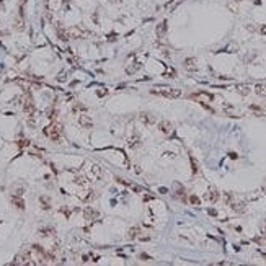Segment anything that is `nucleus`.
Returning <instances> with one entry per match:
<instances>
[{
  "label": "nucleus",
  "instance_id": "f257e3e1",
  "mask_svg": "<svg viewBox=\"0 0 266 266\" xmlns=\"http://www.w3.org/2000/svg\"><path fill=\"white\" fill-rule=\"evenodd\" d=\"M44 134L49 137L51 141L59 142L60 141V134H62V126L60 124H51L47 127H44Z\"/></svg>",
  "mask_w": 266,
  "mask_h": 266
},
{
  "label": "nucleus",
  "instance_id": "f03ea898",
  "mask_svg": "<svg viewBox=\"0 0 266 266\" xmlns=\"http://www.w3.org/2000/svg\"><path fill=\"white\" fill-rule=\"evenodd\" d=\"M150 93L154 95H160L165 98H180L181 96V90L178 88H163V90H150Z\"/></svg>",
  "mask_w": 266,
  "mask_h": 266
},
{
  "label": "nucleus",
  "instance_id": "7ed1b4c3",
  "mask_svg": "<svg viewBox=\"0 0 266 266\" xmlns=\"http://www.w3.org/2000/svg\"><path fill=\"white\" fill-rule=\"evenodd\" d=\"M190 98L198 101V103H201V105H206V103H211L214 100V95L212 93H207V91H198V93H193Z\"/></svg>",
  "mask_w": 266,
  "mask_h": 266
},
{
  "label": "nucleus",
  "instance_id": "20e7f679",
  "mask_svg": "<svg viewBox=\"0 0 266 266\" xmlns=\"http://www.w3.org/2000/svg\"><path fill=\"white\" fill-rule=\"evenodd\" d=\"M23 110L26 114H30V118L35 114V101H33V96L30 91H26L25 98H23Z\"/></svg>",
  "mask_w": 266,
  "mask_h": 266
},
{
  "label": "nucleus",
  "instance_id": "39448f33",
  "mask_svg": "<svg viewBox=\"0 0 266 266\" xmlns=\"http://www.w3.org/2000/svg\"><path fill=\"white\" fill-rule=\"evenodd\" d=\"M67 33H69V38H74V39H82V38H85V35H88V31H85L83 28H80V26L69 28Z\"/></svg>",
  "mask_w": 266,
  "mask_h": 266
},
{
  "label": "nucleus",
  "instance_id": "423d86ee",
  "mask_svg": "<svg viewBox=\"0 0 266 266\" xmlns=\"http://www.w3.org/2000/svg\"><path fill=\"white\" fill-rule=\"evenodd\" d=\"M158 129H160L162 134H165V136H170L171 132H173V126H171L170 121L163 119V121H160V123H158Z\"/></svg>",
  "mask_w": 266,
  "mask_h": 266
},
{
  "label": "nucleus",
  "instance_id": "0eeeda50",
  "mask_svg": "<svg viewBox=\"0 0 266 266\" xmlns=\"http://www.w3.org/2000/svg\"><path fill=\"white\" fill-rule=\"evenodd\" d=\"M79 124L83 127V129H90L91 126H93V121H91V118L87 113H83V114L79 116Z\"/></svg>",
  "mask_w": 266,
  "mask_h": 266
},
{
  "label": "nucleus",
  "instance_id": "6e6552de",
  "mask_svg": "<svg viewBox=\"0 0 266 266\" xmlns=\"http://www.w3.org/2000/svg\"><path fill=\"white\" fill-rule=\"evenodd\" d=\"M83 216H85L87 221H95V219L100 217V212L96 211V209H93V207H85L83 209Z\"/></svg>",
  "mask_w": 266,
  "mask_h": 266
},
{
  "label": "nucleus",
  "instance_id": "1a4fd4ad",
  "mask_svg": "<svg viewBox=\"0 0 266 266\" xmlns=\"http://www.w3.org/2000/svg\"><path fill=\"white\" fill-rule=\"evenodd\" d=\"M219 198H221V194H219V191H217L216 188L207 190V193L204 194V199H206V201H211V202H216Z\"/></svg>",
  "mask_w": 266,
  "mask_h": 266
},
{
  "label": "nucleus",
  "instance_id": "9d476101",
  "mask_svg": "<svg viewBox=\"0 0 266 266\" xmlns=\"http://www.w3.org/2000/svg\"><path fill=\"white\" fill-rule=\"evenodd\" d=\"M12 204H13L16 209H20V211H23V209H25V201L21 199L20 194H13V196H12Z\"/></svg>",
  "mask_w": 266,
  "mask_h": 266
},
{
  "label": "nucleus",
  "instance_id": "9b49d317",
  "mask_svg": "<svg viewBox=\"0 0 266 266\" xmlns=\"http://www.w3.org/2000/svg\"><path fill=\"white\" fill-rule=\"evenodd\" d=\"M183 65H185V69H186V70H190V72H194L196 69H198V65H196V59H194V57H188V59H185Z\"/></svg>",
  "mask_w": 266,
  "mask_h": 266
},
{
  "label": "nucleus",
  "instance_id": "f8f14e48",
  "mask_svg": "<svg viewBox=\"0 0 266 266\" xmlns=\"http://www.w3.org/2000/svg\"><path fill=\"white\" fill-rule=\"evenodd\" d=\"M139 119H141L146 126H152L155 123V118L152 114H149V113H141V114H139Z\"/></svg>",
  "mask_w": 266,
  "mask_h": 266
},
{
  "label": "nucleus",
  "instance_id": "ddd939ff",
  "mask_svg": "<svg viewBox=\"0 0 266 266\" xmlns=\"http://www.w3.org/2000/svg\"><path fill=\"white\" fill-rule=\"evenodd\" d=\"M56 33H57V38H59L60 41H69L70 38H69V33H67V30H64L62 26H56Z\"/></svg>",
  "mask_w": 266,
  "mask_h": 266
},
{
  "label": "nucleus",
  "instance_id": "4468645a",
  "mask_svg": "<svg viewBox=\"0 0 266 266\" xmlns=\"http://www.w3.org/2000/svg\"><path fill=\"white\" fill-rule=\"evenodd\" d=\"M127 146H129L131 149H137V147L141 146V137L139 136H131L129 139H127Z\"/></svg>",
  "mask_w": 266,
  "mask_h": 266
},
{
  "label": "nucleus",
  "instance_id": "2eb2a0df",
  "mask_svg": "<svg viewBox=\"0 0 266 266\" xmlns=\"http://www.w3.org/2000/svg\"><path fill=\"white\" fill-rule=\"evenodd\" d=\"M155 33H157V36H158V38H163V36H165V33H167V21H162V23H158V25H157Z\"/></svg>",
  "mask_w": 266,
  "mask_h": 266
},
{
  "label": "nucleus",
  "instance_id": "dca6fc26",
  "mask_svg": "<svg viewBox=\"0 0 266 266\" xmlns=\"http://www.w3.org/2000/svg\"><path fill=\"white\" fill-rule=\"evenodd\" d=\"M255 93L258 96H266V83H256L255 85Z\"/></svg>",
  "mask_w": 266,
  "mask_h": 266
},
{
  "label": "nucleus",
  "instance_id": "f3484780",
  "mask_svg": "<svg viewBox=\"0 0 266 266\" xmlns=\"http://www.w3.org/2000/svg\"><path fill=\"white\" fill-rule=\"evenodd\" d=\"M139 234H141V229L139 227H132L129 230V234H127V238L129 240H136L137 237H139Z\"/></svg>",
  "mask_w": 266,
  "mask_h": 266
},
{
  "label": "nucleus",
  "instance_id": "a211bd4d",
  "mask_svg": "<svg viewBox=\"0 0 266 266\" xmlns=\"http://www.w3.org/2000/svg\"><path fill=\"white\" fill-rule=\"evenodd\" d=\"M235 90L238 91L240 95L246 96L248 93H250V87H248V85H235Z\"/></svg>",
  "mask_w": 266,
  "mask_h": 266
},
{
  "label": "nucleus",
  "instance_id": "6ab92c4d",
  "mask_svg": "<svg viewBox=\"0 0 266 266\" xmlns=\"http://www.w3.org/2000/svg\"><path fill=\"white\" fill-rule=\"evenodd\" d=\"M91 173H93V176H95L96 180H100L101 176H103V170H101V167H98V165H93Z\"/></svg>",
  "mask_w": 266,
  "mask_h": 266
},
{
  "label": "nucleus",
  "instance_id": "aec40b11",
  "mask_svg": "<svg viewBox=\"0 0 266 266\" xmlns=\"http://www.w3.org/2000/svg\"><path fill=\"white\" fill-rule=\"evenodd\" d=\"M52 234H54V229H51V227H44V229H39V235H43V237L52 235Z\"/></svg>",
  "mask_w": 266,
  "mask_h": 266
},
{
  "label": "nucleus",
  "instance_id": "412c9836",
  "mask_svg": "<svg viewBox=\"0 0 266 266\" xmlns=\"http://www.w3.org/2000/svg\"><path fill=\"white\" fill-rule=\"evenodd\" d=\"M15 28L18 31H21V30H25V21H23V18H18V20H16V25H15Z\"/></svg>",
  "mask_w": 266,
  "mask_h": 266
},
{
  "label": "nucleus",
  "instance_id": "4be33fe9",
  "mask_svg": "<svg viewBox=\"0 0 266 266\" xmlns=\"http://www.w3.org/2000/svg\"><path fill=\"white\" fill-rule=\"evenodd\" d=\"M190 162H191V165H193V173H198V163H196V160H194V157H191L190 155Z\"/></svg>",
  "mask_w": 266,
  "mask_h": 266
},
{
  "label": "nucleus",
  "instance_id": "5701e85b",
  "mask_svg": "<svg viewBox=\"0 0 266 266\" xmlns=\"http://www.w3.org/2000/svg\"><path fill=\"white\" fill-rule=\"evenodd\" d=\"M190 202H191V204H194V206H199L201 199H199L198 196H190Z\"/></svg>",
  "mask_w": 266,
  "mask_h": 266
},
{
  "label": "nucleus",
  "instance_id": "b1692460",
  "mask_svg": "<svg viewBox=\"0 0 266 266\" xmlns=\"http://www.w3.org/2000/svg\"><path fill=\"white\" fill-rule=\"evenodd\" d=\"M41 206H43V209H44V211H47V209H49V201H47V199H46V198H41Z\"/></svg>",
  "mask_w": 266,
  "mask_h": 266
},
{
  "label": "nucleus",
  "instance_id": "393cba45",
  "mask_svg": "<svg viewBox=\"0 0 266 266\" xmlns=\"http://www.w3.org/2000/svg\"><path fill=\"white\" fill-rule=\"evenodd\" d=\"M260 230H261V234L263 235H266V219L263 222H261V225H260Z\"/></svg>",
  "mask_w": 266,
  "mask_h": 266
},
{
  "label": "nucleus",
  "instance_id": "a878e982",
  "mask_svg": "<svg viewBox=\"0 0 266 266\" xmlns=\"http://www.w3.org/2000/svg\"><path fill=\"white\" fill-rule=\"evenodd\" d=\"M75 183H77V185H85L87 180H85V178H75Z\"/></svg>",
  "mask_w": 266,
  "mask_h": 266
},
{
  "label": "nucleus",
  "instance_id": "bb28decb",
  "mask_svg": "<svg viewBox=\"0 0 266 266\" xmlns=\"http://www.w3.org/2000/svg\"><path fill=\"white\" fill-rule=\"evenodd\" d=\"M106 93H108V91H106L105 88H101V90H98V91H96V95H98V96H105Z\"/></svg>",
  "mask_w": 266,
  "mask_h": 266
},
{
  "label": "nucleus",
  "instance_id": "cd10ccee",
  "mask_svg": "<svg viewBox=\"0 0 266 266\" xmlns=\"http://www.w3.org/2000/svg\"><path fill=\"white\" fill-rule=\"evenodd\" d=\"M260 33H261V35H265V36H266V25H263V26L260 28Z\"/></svg>",
  "mask_w": 266,
  "mask_h": 266
},
{
  "label": "nucleus",
  "instance_id": "c85d7f7f",
  "mask_svg": "<svg viewBox=\"0 0 266 266\" xmlns=\"http://www.w3.org/2000/svg\"><path fill=\"white\" fill-rule=\"evenodd\" d=\"M207 212H209L211 216H217V211H216V209H209V211H207Z\"/></svg>",
  "mask_w": 266,
  "mask_h": 266
},
{
  "label": "nucleus",
  "instance_id": "c756f323",
  "mask_svg": "<svg viewBox=\"0 0 266 266\" xmlns=\"http://www.w3.org/2000/svg\"><path fill=\"white\" fill-rule=\"evenodd\" d=\"M163 155H167V157H170V158H173V157H175V154H171V152H167V154H163Z\"/></svg>",
  "mask_w": 266,
  "mask_h": 266
},
{
  "label": "nucleus",
  "instance_id": "7c9ffc66",
  "mask_svg": "<svg viewBox=\"0 0 266 266\" xmlns=\"http://www.w3.org/2000/svg\"><path fill=\"white\" fill-rule=\"evenodd\" d=\"M20 146H21V147H25V146H28V141H21V142H20Z\"/></svg>",
  "mask_w": 266,
  "mask_h": 266
},
{
  "label": "nucleus",
  "instance_id": "2f4dec72",
  "mask_svg": "<svg viewBox=\"0 0 266 266\" xmlns=\"http://www.w3.org/2000/svg\"><path fill=\"white\" fill-rule=\"evenodd\" d=\"M229 157H230V158H237V154H234V152H232V154H229Z\"/></svg>",
  "mask_w": 266,
  "mask_h": 266
},
{
  "label": "nucleus",
  "instance_id": "473e14b6",
  "mask_svg": "<svg viewBox=\"0 0 266 266\" xmlns=\"http://www.w3.org/2000/svg\"><path fill=\"white\" fill-rule=\"evenodd\" d=\"M263 193L266 194V181H265V185H263Z\"/></svg>",
  "mask_w": 266,
  "mask_h": 266
},
{
  "label": "nucleus",
  "instance_id": "72a5a7b5",
  "mask_svg": "<svg viewBox=\"0 0 266 266\" xmlns=\"http://www.w3.org/2000/svg\"><path fill=\"white\" fill-rule=\"evenodd\" d=\"M26 3V0H20V5H25Z\"/></svg>",
  "mask_w": 266,
  "mask_h": 266
}]
</instances>
